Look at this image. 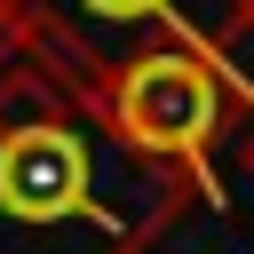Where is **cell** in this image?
<instances>
[{
    "label": "cell",
    "mask_w": 254,
    "mask_h": 254,
    "mask_svg": "<svg viewBox=\"0 0 254 254\" xmlns=\"http://www.w3.org/2000/svg\"><path fill=\"white\" fill-rule=\"evenodd\" d=\"M230 143H238V159L254 175V87L246 79H230Z\"/></svg>",
    "instance_id": "277c9868"
},
{
    "label": "cell",
    "mask_w": 254,
    "mask_h": 254,
    "mask_svg": "<svg viewBox=\"0 0 254 254\" xmlns=\"http://www.w3.org/2000/svg\"><path fill=\"white\" fill-rule=\"evenodd\" d=\"M198 183L135 151L103 95L40 48H0V254H151Z\"/></svg>",
    "instance_id": "6da1fadb"
},
{
    "label": "cell",
    "mask_w": 254,
    "mask_h": 254,
    "mask_svg": "<svg viewBox=\"0 0 254 254\" xmlns=\"http://www.w3.org/2000/svg\"><path fill=\"white\" fill-rule=\"evenodd\" d=\"M40 8H48V0H0V48L32 40V32H40Z\"/></svg>",
    "instance_id": "5b68a950"
},
{
    "label": "cell",
    "mask_w": 254,
    "mask_h": 254,
    "mask_svg": "<svg viewBox=\"0 0 254 254\" xmlns=\"http://www.w3.org/2000/svg\"><path fill=\"white\" fill-rule=\"evenodd\" d=\"M230 64H206V56H183V48H159V56H135L127 71L103 79V111L111 127L183 167L198 183V198H222V175H214V143L230 135Z\"/></svg>",
    "instance_id": "3957f363"
},
{
    "label": "cell",
    "mask_w": 254,
    "mask_h": 254,
    "mask_svg": "<svg viewBox=\"0 0 254 254\" xmlns=\"http://www.w3.org/2000/svg\"><path fill=\"white\" fill-rule=\"evenodd\" d=\"M246 32H254V0H48L24 48H40L56 71L103 95V79L127 71L135 56L183 48V56L230 64Z\"/></svg>",
    "instance_id": "7a4b0ae2"
}]
</instances>
